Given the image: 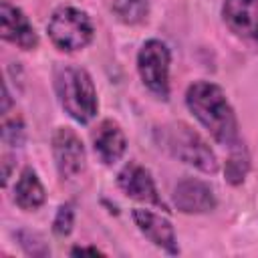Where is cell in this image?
Wrapping results in <instances>:
<instances>
[{
    "label": "cell",
    "mask_w": 258,
    "mask_h": 258,
    "mask_svg": "<svg viewBox=\"0 0 258 258\" xmlns=\"http://www.w3.org/2000/svg\"><path fill=\"white\" fill-rule=\"evenodd\" d=\"M91 141H93V149L97 153V157L105 163V165H113L117 163L125 149H127V139L123 129L119 127L117 121L113 119H105L101 121L93 133H91Z\"/></svg>",
    "instance_id": "10"
},
{
    "label": "cell",
    "mask_w": 258,
    "mask_h": 258,
    "mask_svg": "<svg viewBox=\"0 0 258 258\" xmlns=\"http://www.w3.org/2000/svg\"><path fill=\"white\" fill-rule=\"evenodd\" d=\"M169 48L157 38L145 40L137 54V71L143 85L161 99L169 95Z\"/></svg>",
    "instance_id": "5"
},
{
    "label": "cell",
    "mask_w": 258,
    "mask_h": 258,
    "mask_svg": "<svg viewBox=\"0 0 258 258\" xmlns=\"http://www.w3.org/2000/svg\"><path fill=\"white\" fill-rule=\"evenodd\" d=\"M54 91L62 109L79 123H89L97 115V91L91 75L75 64L54 69Z\"/></svg>",
    "instance_id": "2"
},
{
    "label": "cell",
    "mask_w": 258,
    "mask_h": 258,
    "mask_svg": "<svg viewBox=\"0 0 258 258\" xmlns=\"http://www.w3.org/2000/svg\"><path fill=\"white\" fill-rule=\"evenodd\" d=\"M117 183L121 187V191L125 196H129L131 200H137V202H143V204H151V206H157L161 210H167L163 200L159 198L157 194V187H155V181L149 173L147 167L135 163V161H129L117 175Z\"/></svg>",
    "instance_id": "7"
},
{
    "label": "cell",
    "mask_w": 258,
    "mask_h": 258,
    "mask_svg": "<svg viewBox=\"0 0 258 258\" xmlns=\"http://www.w3.org/2000/svg\"><path fill=\"white\" fill-rule=\"evenodd\" d=\"M111 10L125 24L141 22L149 12V0H113Z\"/></svg>",
    "instance_id": "15"
},
{
    "label": "cell",
    "mask_w": 258,
    "mask_h": 258,
    "mask_svg": "<svg viewBox=\"0 0 258 258\" xmlns=\"http://www.w3.org/2000/svg\"><path fill=\"white\" fill-rule=\"evenodd\" d=\"M18 240H20L24 252L30 254V256H48V254H50L48 246H46L36 234H32V232H24V230L18 232Z\"/></svg>",
    "instance_id": "18"
},
{
    "label": "cell",
    "mask_w": 258,
    "mask_h": 258,
    "mask_svg": "<svg viewBox=\"0 0 258 258\" xmlns=\"http://www.w3.org/2000/svg\"><path fill=\"white\" fill-rule=\"evenodd\" d=\"M73 220H75L73 206L71 204L60 206L58 212H56V216H54V222H52V232L56 236H69L71 230H73Z\"/></svg>",
    "instance_id": "17"
},
{
    "label": "cell",
    "mask_w": 258,
    "mask_h": 258,
    "mask_svg": "<svg viewBox=\"0 0 258 258\" xmlns=\"http://www.w3.org/2000/svg\"><path fill=\"white\" fill-rule=\"evenodd\" d=\"M46 30L52 44L64 52H75L85 48L93 40V32H95L87 12L73 6L56 8L48 20Z\"/></svg>",
    "instance_id": "4"
},
{
    "label": "cell",
    "mask_w": 258,
    "mask_h": 258,
    "mask_svg": "<svg viewBox=\"0 0 258 258\" xmlns=\"http://www.w3.org/2000/svg\"><path fill=\"white\" fill-rule=\"evenodd\" d=\"M71 254H101L99 248H85V246H79V248H73Z\"/></svg>",
    "instance_id": "19"
},
{
    "label": "cell",
    "mask_w": 258,
    "mask_h": 258,
    "mask_svg": "<svg viewBox=\"0 0 258 258\" xmlns=\"http://www.w3.org/2000/svg\"><path fill=\"white\" fill-rule=\"evenodd\" d=\"M10 157L8 155H4V177H2V181H4V185H6V181H8V177H10Z\"/></svg>",
    "instance_id": "20"
},
{
    "label": "cell",
    "mask_w": 258,
    "mask_h": 258,
    "mask_svg": "<svg viewBox=\"0 0 258 258\" xmlns=\"http://www.w3.org/2000/svg\"><path fill=\"white\" fill-rule=\"evenodd\" d=\"M161 143L173 157L187 165H194L204 173H216L220 167L212 147L187 123L177 121L161 127Z\"/></svg>",
    "instance_id": "3"
},
{
    "label": "cell",
    "mask_w": 258,
    "mask_h": 258,
    "mask_svg": "<svg viewBox=\"0 0 258 258\" xmlns=\"http://www.w3.org/2000/svg\"><path fill=\"white\" fill-rule=\"evenodd\" d=\"M187 109L210 131V135L224 147H232L240 141L238 119L224 91L210 81H196L185 91Z\"/></svg>",
    "instance_id": "1"
},
{
    "label": "cell",
    "mask_w": 258,
    "mask_h": 258,
    "mask_svg": "<svg viewBox=\"0 0 258 258\" xmlns=\"http://www.w3.org/2000/svg\"><path fill=\"white\" fill-rule=\"evenodd\" d=\"M2 139L6 145L18 147L24 141V123L18 115L8 117V113H4V121H2Z\"/></svg>",
    "instance_id": "16"
},
{
    "label": "cell",
    "mask_w": 258,
    "mask_h": 258,
    "mask_svg": "<svg viewBox=\"0 0 258 258\" xmlns=\"http://www.w3.org/2000/svg\"><path fill=\"white\" fill-rule=\"evenodd\" d=\"M222 16L232 32L258 40V0H224Z\"/></svg>",
    "instance_id": "11"
},
{
    "label": "cell",
    "mask_w": 258,
    "mask_h": 258,
    "mask_svg": "<svg viewBox=\"0 0 258 258\" xmlns=\"http://www.w3.org/2000/svg\"><path fill=\"white\" fill-rule=\"evenodd\" d=\"M131 216H133L135 226L139 228V232L149 242H153L157 248L165 250L167 254H177L179 252L177 242H175L173 226L167 218H163L159 214H153L149 210H141V208H135L131 212Z\"/></svg>",
    "instance_id": "9"
},
{
    "label": "cell",
    "mask_w": 258,
    "mask_h": 258,
    "mask_svg": "<svg viewBox=\"0 0 258 258\" xmlns=\"http://www.w3.org/2000/svg\"><path fill=\"white\" fill-rule=\"evenodd\" d=\"M248 169H250V155H248L244 143L238 141L236 145L230 147V157L226 159V167H224V173H226L228 183L240 185L244 181Z\"/></svg>",
    "instance_id": "14"
},
{
    "label": "cell",
    "mask_w": 258,
    "mask_h": 258,
    "mask_svg": "<svg viewBox=\"0 0 258 258\" xmlns=\"http://www.w3.org/2000/svg\"><path fill=\"white\" fill-rule=\"evenodd\" d=\"M46 200L44 187L36 175V171L32 167H24L16 185H14V202L20 210L32 212L36 208H40Z\"/></svg>",
    "instance_id": "13"
},
{
    "label": "cell",
    "mask_w": 258,
    "mask_h": 258,
    "mask_svg": "<svg viewBox=\"0 0 258 258\" xmlns=\"http://www.w3.org/2000/svg\"><path fill=\"white\" fill-rule=\"evenodd\" d=\"M173 204L183 214H204L216 208V198L208 183L187 177L175 185Z\"/></svg>",
    "instance_id": "12"
},
{
    "label": "cell",
    "mask_w": 258,
    "mask_h": 258,
    "mask_svg": "<svg viewBox=\"0 0 258 258\" xmlns=\"http://www.w3.org/2000/svg\"><path fill=\"white\" fill-rule=\"evenodd\" d=\"M52 155L62 179H73L85 169V147L71 127H58L52 135Z\"/></svg>",
    "instance_id": "6"
},
{
    "label": "cell",
    "mask_w": 258,
    "mask_h": 258,
    "mask_svg": "<svg viewBox=\"0 0 258 258\" xmlns=\"http://www.w3.org/2000/svg\"><path fill=\"white\" fill-rule=\"evenodd\" d=\"M0 34L4 40L22 50H32L38 46V34L28 16L6 0L0 4Z\"/></svg>",
    "instance_id": "8"
}]
</instances>
